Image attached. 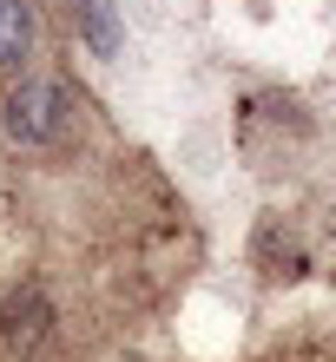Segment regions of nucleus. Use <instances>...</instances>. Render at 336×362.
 Instances as JSON below:
<instances>
[{
    "label": "nucleus",
    "instance_id": "nucleus-2",
    "mask_svg": "<svg viewBox=\"0 0 336 362\" xmlns=\"http://www.w3.org/2000/svg\"><path fill=\"white\" fill-rule=\"evenodd\" d=\"M0 336H7L13 349H40L53 336V303L40 284H20L7 303H0Z\"/></svg>",
    "mask_w": 336,
    "mask_h": 362
},
{
    "label": "nucleus",
    "instance_id": "nucleus-3",
    "mask_svg": "<svg viewBox=\"0 0 336 362\" xmlns=\"http://www.w3.org/2000/svg\"><path fill=\"white\" fill-rule=\"evenodd\" d=\"M66 7H73V20H79V33H86V47H93L99 59H119L125 27H119V7H112V0H66Z\"/></svg>",
    "mask_w": 336,
    "mask_h": 362
},
{
    "label": "nucleus",
    "instance_id": "nucleus-4",
    "mask_svg": "<svg viewBox=\"0 0 336 362\" xmlns=\"http://www.w3.org/2000/svg\"><path fill=\"white\" fill-rule=\"evenodd\" d=\"M33 47V0H0V66L27 59Z\"/></svg>",
    "mask_w": 336,
    "mask_h": 362
},
{
    "label": "nucleus",
    "instance_id": "nucleus-1",
    "mask_svg": "<svg viewBox=\"0 0 336 362\" xmlns=\"http://www.w3.org/2000/svg\"><path fill=\"white\" fill-rule=\"evenodd\" d=\"M0 112H7V139H20V145H59L73 132V119H79V99H73L66 79H20Z\"/></svg>",
    "mask_w": 336,
    "mask_h": 362
}]
</instances>
